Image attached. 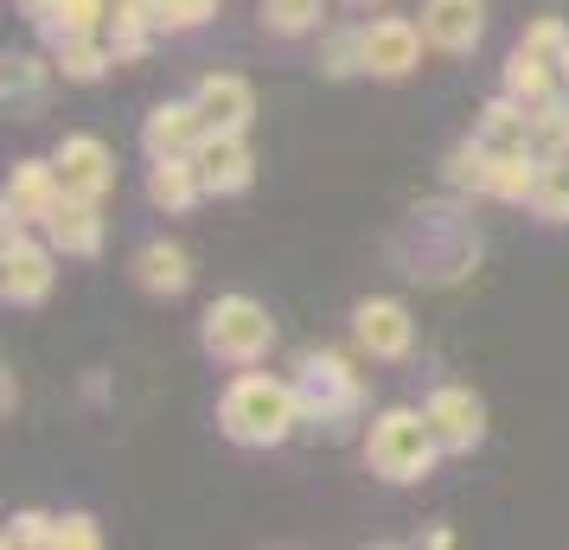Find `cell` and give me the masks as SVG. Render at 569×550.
<instances>
[{
  "label": "cell",
  "instance_id": "cell-30",
  "mask_svg": "<svg viewBox=\"0 0 569 550\" xmlns=\"http://www.w3.org/2000/svg\"><path fill=\"white\" fill-rule=\"evenodd\" d=\"M218 13V0H160V32H199Z\"/></svg>",
  "mask_w": 569,
  "mask_h": 550
},
{
  "label": "cell",
  "instance_id": "cell-5",
  "mask_svg": "<svg viewBox=\"0 0 569 550\" xmlns=\"http://www.w3.org/2000/svg\"><path fill=\"white\" fill-rule=\"evenodd\" d=\"M58 282V243L32 224H0V294L7 308H39Z\"/></svg>",
  "mask_w": 569,
  "mask_h": 550
},
{
  "label": "cell",
  "instance_id": "cell-21",
  "mask_svg": "<svg viewBox=\"0 0 569 550\" xmlns=\"http://www.w3.org/2000/svg\"><path fill=\"white\" fill-rule=\"evenodd\" d=\"M506 90H512L518 103L538 109L563 90V71H557V58H538L531 46H512V58H506Z\"/></svg>",
  "mask_w": 569,
  "mask_h": 550
},
{
  "label": "cell",
  "instance_id": "cell-8",
  "mask_svg": "<svg viewBox=\"0 0 569 550\" xmlns=\"http://www.w3.org/2000/svg\"><path fill=\"white\" fill-rule=\"evenodd\" d=\"M58 199H64V180H58L52 160H13L7 192H0V218H7V224L46 231V218L58 211Z\"/></svg>",
  "mask_w": 569,
  "mask_h": 550
},
{
  "label": "cell",
  "instance_id": "cell-28",
  "mask_svg": "<svg viewBox=\"0 0 569 550\" xmlns=\"http://www.w3.org/2000/svg\"><path fill=\"white\" fill-rule=\"evenodd\" d=\"M46 78H58V64H39V58H7V103L13 109H32Z\"/></svg>",
  "mask_w": 569,
  "mask_h": 550
},
{
  "label": "cell",
  "instance_id": "cell-25",
  "mask_svg": "<svg viewBox=\"0 0 569 550\" xmlns=\"http://www.w3.org/2000/svg\"><path fill=\"white\" fill-rule=\"evenodd\" d=\"M320 13H327V0H262V32L308 39V32H320Z\"/></svg>",
  "mask_w": 569,
  "mask_h": 550
},
{
  "label": "cell",
  "instance_id": "cell-27",
  "mask_svg": "<svg viewBox=\"0 0 569 550\" xmlns=\"http://www.w3.org/2000/svg\"><path fill=\"white\" fill-rule=\"evenodd\" d=\"M531 211L543 224H569V154L563 160H543L538 192H531Z\"/></svg>",
  "mask_w": 569,
  "mask_h": 550
},
{
  "label": "cell",
  "instance_id": "cell-3",
  "mask_svg": "<svg viewBox=\"0 0 569 550\" xmlns=\"http://www.w3.org/2000/svg\"><path fill=\"white\" fill-rule=\"evenodd\" d=\"M199 346H206L218 366H262L269 346H276V320L250 294H218L206 314H199Z\"/></svg>",
  "mask_w": 569,
  "mask_h": 550
},
{
  "label": "cell",
  "instance_id": "cell-33",
  "mask_svg": "<svg viewBox=\"0 0 569 550\" xmlns=\"http://www.w3.org/2000/svg\"><path fill=\"white\" fill-rule=\"evenodd\" d=\"M0 544L7 550L13 544H52V519H46V512H13L7 531H0Z\"/></svg>",
  "mask_w": 569,
  "mask_h": 550
},
{
  "label": "cell",
  "instance_id": "cell-16",
  "mask_svg": "<svg viewBox=\"0 0 569 550\" xmlns=\"http://www.w3.org/2000/svg\"><path fill=\"white\" fill-rule=\"evenodd\" d=\"M148 199H154L160 211H192L199 199H206V173H199V160L192 154H160L148 160Z\"/></svg>",
  "mask_w": 569,
  "mask_h": 550
},
{
  "label": "cell",
  "instance_id": "cell-11",
  "mask_svg": "<svg viewBox=\"0 0 569 550\" xmlns=\"http://www.w3.org/2000/svg\"><path fill=\"white\" fill-rule=\"evenodd\" d=\"M192 160H199V173H206L211 199H237V192H250V180H257V154H250V141L231 134V129H211Z\"/></svg>",
  "mask_w": 569,
  "mask_h": 550
},
{
  "label": "cell",
  "instance_id": "cell-9",
  "mask_svg": "<svg viewBox=\"0 0 569 550\" xmlns=\"http://www.w3.org/2000/svg\"><path fill=\"white\" fill-rule=\"evenodd\" d=\"M52 167L71 199H109V186H116V154L103 134H64L52 148Z\"/></svg>",
  "mask_w": 569,
  "mask_h": 550
},
{
  "label": "cell",
  "instance_id": "cell-22",
  "mask_svg": "<svg viewBox=\"0 0 569 550\" xmlns=\"http://www.w3.org/2000/svg\"><path fill=\"white\" fill-rule=\"evenodd\" d=\"M538 173H543V160L531 154V148H518V154H492L487 192H480V199H499V206H531V192H538Z\"/></svg>",
  "mask_w": 569,
  "mask_h": 550
},
{
  "label": "cell",
  "instance_id": "cell-15",
  "mask_svg": "<svg viewBox=\"0 0 569 550\" xmlns=\"http://www.w3.org/2000/svg\"><path fill=\"white\" fill-rule=\"evenodd\" d=\"M46 237L58 243V257H103V237H109V224H103V199H58V211L46 218Z\"/></svg>",
  "mask_w": 569,
  "mask_h": 550
},
{
  "label": "cell",
  "instance_id": "cell-14",
  "mask_svg": "<svg viewBox=\"0 0 569 550\" xmlns=\"http://www.w3.org/2000/svg\"><path fill=\"white\" fill-rule=\"evenodd\" d=\"M192 103H199V116H206L211 129L250 134V122H257V90L237 71H206V78L192 83Z\"/></svg>",
  "mask_w": 569,
  "mask_h": 550
},
{
  "label": "cell",
  "instance_id": "cell-7",
  "mask_svg": "<svg viewBox=\"0 0 569 550\" xmlns=\"http://www.w3.org/2000/svg\"><path fill=\"white\" fill-rule=\"evenodd\" d=\"M422 20H403V13H378V20H365L359 27V52H365V78H410L416 64H422Z\"/></svg>",
  "mask_w": 569,
  "mask_h": 550
},
{
  "label": "cell",
  "instance_id": "cell-34",
  "mask_svg": "<svg viewBox=\"0 0 569 550\" xmlns=\"http://www.w3.org/2000/svg\"><path fill=\"white\" fill-rule=\"evenodd\" d=\"M557 71H563V90H569V52H563V58H557Z\"/></svg>",
  "mask_w": 569,
  "mask_h": 550
},
{
  "label": "cell",
  "instance_id": "cell-17",
  "mask_svg": "<svg viewBox=\"0 0 569 550\" xmlns=\"http://www.w3.org/2000/svg\"><path fill=\"white\" fill-rule=\"evenodd\" d=\"M129 269H134V282H141L148 294H160V301H173V294L192 289V257H186L180 243H167V237L141 243Z\"/></svg>",
  "mask_w": 569,
  "mask_h": 550
},
{
  "label": "cell",
  "instance_id": "cell-20",
  "mask_svg": "<svg viewBox=\"0 0 569 550\" xmlns=\"http://www.w3.org/2000/svg\"><path fill=\"white\" fill-rule=\"evenodd\" d=\"M52 64L64 83H97L116 64V46H109V32H71L52 46Z\"/></svg>",
  "mask_w": 569,
  "mask_h": 550
},
{
  "label": "cell",
  "instance_id": "cell-12",
  "mask_svg": "<svg viewBox=\"0 0 569 550\" xmlns=\"http://www.w3.org/2000/svg\"><path fill=\"white\" fill-rule=\"evenodd\" d=\"M211 134V122L199 116V103L192 97H167V103L148 109V122H141V148H148V160L160 154H199V141Z\"/></svg>",
  "mask_w": 569,
  "mask_h": 550
},
{
  "label": "cell",
  "instance_id": "cell-1",
  "mask_svg": "<svg viewBox=\"0 0 569 550\" xmlns=\"http://www.w3.org/2000/svg\"><path fill=\"white\" fill-rule=\"evenodd\" d=\"M301 422H308L301 384H295V378H276V371L243 366L231 384H224V397H218V429H224L237 448H282Z\"/></svg>",
  "mask_w": 569,
  "mask_h": 550
},
{
  "label": "cell",
  "instance_id": "cell-29",
  "mask_svg": "<svg viewBox=\"0 0 569 550\" xmlns=\"http://www.w3.org/2000/svg\"><path fill=\"white\" fill-rule=\"evenodd\" d=\"M320 71H327V78H359V71H365L359 27H352V32H327V46H320Z\"/></svg>",
  "mask_w": 569,
  "mask_h": 550
},
{
  "label": "cell",
  "instance_id": "cell-23",
  "mask_svg": "<svg viewBox=\"0 0 569 550\" xmlns=\"http://www.w3.org/2000/svg\"><path fill=\"white\" fill-rule=\"evenodd\" d=\"M109 27V0H52V13L39 20V39L58 46V39H71V32H103Z\"/></svg>",
  "mask_w": 569,
  "mask_h": 550
},
{
  "label": "cell",
  "instance_id": "cell-13",
  "mask_svg": "<svg viewBox=\"0 0 569 550\" xmlns=\"http://www.w3.org/2000/svg\"><path fill=\"white\" fill-rule=\"evenodd\" d=\"M422 39L448 58H467L487 39V0H422Z\"/></svg>",
  "mask_w": 569,
  "mask_h": 550
},
{
  "label": "cell",
  "instance_id": "cell-24",
  "mask_svg": "<svg viewBox=\"0 0 569 550\" xmlns=\"http://www.w3.org/2000/svg\"><path fill=\"white\" fill-rule=\"evenodd\" d=\"M531 148H538V160L569 154V90H557L550 103L531 109Z\"/></svg>",
  "mask_w": 569,
  "mask_h": 550
},
{
  "label": "cell",
  "instance_id": "cell-10",
  "mask_svg": "<svg viewBox=\"0 0 569 550\" xmlns=\"http://www.w3.org/2000/svg\"><path fill=\"white\" fill-rule=\"evenodd\" d=\"M422 410H429L436 442L448 448V454H473V448L487 442V403L467 391V384H436Z\"/></svg>",
  "mask_w": 569,
  "mask_h": 550
},
{
  "label": "cell",
  "instance_id": "cell-19",
  "mask_svg": "<svg viewBox=\"0 0 569 550\" xmlns=\"http://www.w3.org/2000/svg\"><path fill=\"white\" fill-rule=\"evenodd\" d=\"M109 46H116V64L148 52V39L160 32V0H109Z\"/></svg>",
  "mask_w": 569,
  "mask_h": 550
},
{
  "label": "cell",
  "instance_id": "cell-6",
  "mask_svg": "<svg viewBox=\"0 0 569 550\" xmlns=\"http://www.w3.org/2000/svg\"><path fill=\"white\" fill-rule=\"evenodd\" d=\"M352 340H359L365 359L403 366V359L416 352V320H410V308H403L397 294H365L359 308H352Z\"/></svg>",
  "mask_w": 569,
  "mask_h": 550
},
{
  "label": "cell",
  "instance_id": "cell-35",
  "mask_svg": "<svg viewBox=\"0 0 569 550\" xmlns=\"http://www.w3.org/2000/svg\"><path fill=\"white\" fill-rule=\"evenodd\" d=\"M352 7H378V0H352Z\"/></svg>",
  "mask_w": 569,
  "mask_h": 550
},
{
  "label": "cell",
  "instance_id": "cell-32",
  "mask_svg": "<svg viewBox=\"0 0 569 550\" xmlns=\"http://www.w3.org/2000/svg\"><path fill=\"white\" fill-rule=\"evenodd\" d=\"M518 46H531L538 58H563L569 52V27L557 20V13H543V20H531V27H525V39H518Z\"/></svg>",
  "mask_w": 569,
  "mask_h": 550
},
{
  "label": "cell",
  "instance_id": "cell-26",
  "mask_svg": "<svg viewBox=\"0 0 569 550\" xmlns=\"http://www.w3.org/2000/svg\"><path fill=\"white\" fill-rule=\"evenodd\" d=\"M487 167H492V148L473 134V141H455L448 160H441V180L461 186V192H487Z\"/></svg>",
  "mask_w": 569,
  "mask_h": 550
},
{
  "label": "cell",
  "instance_id": "cell-4",
  "mask_svg": "<svg viewBox=\"0 0 569 550\" xmlns=\"http://www.w3.org/2000/svg\"><path fill=\"white\" fill-rule=\"evenodd\" d=\"M295 384H301V410H308L313 429L320 422L339 429L346 417H359V403H365V378L339 352H301L295 359Z\"/></svg>",
  "mask_w": 569,
  "mask_h": 550
},
{
  "label": "cell",
  "instance_id": "cell-18",
  "mask_svg": "<svg viewBox=\"0 0 569 550\" xmlns=\"http://www.w3.org/2000/svg\"><path fill=\"white\" fill-rule=\"evenodd\" d=\"M473 134L487 141L492 154H518V148H531V103H518L512 90H499V97L480 109ZM531 154H538V148H531Z\"/></svg>",
  "mask_w": 569,
  "mask_h": 550
},
{
  "label": "cell",
  "instance_id": "cell-2",
  "mask_svg": "<svg viewBox=\"0 0 569 550\" xmlns=\"http://www.w3.org/2000/svg\"><path fill=\"white\" fill-rule=\"evenodd\" d=\"M448 448L436 442V422L429 410H416V403H385L378 417L365 422V468L390 480V487H416V480H429L436 461Z\"/></svg>",
  "mask_w": 569,
  "mask_h": 550
},
{
  "label": "cell",
  "instance_id": "cell-31",
  "mask_svg": "<svg viewBox=\"0 0 569 550\" xmlns=\"http://www.w3.org/2000/svg\"><path fill=\"white\" fill-rule=\"evenodd\" d=\"M97 550L103 544V531H97V519L90 512H64V519H52V550Z\"/></svg>",
  "mask_w": 569,
  "mask_h": 550
}]
</instances>
